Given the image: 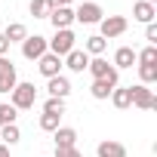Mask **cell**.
I'll return each mask as SVG.
<instances>
[{
	"label": "cell",
	"instance_id": "cell-19",
	"mask_svg": "<svg viewBox=\"0 0 157 157\" xmlns=\"http://www.w3.org/2000/svg\"><path fill=\"white\" fill-rule=\"evenodd\" d=\"M105 46H108V40H105V37H99V34H93V37H86V43H83V52L96 59V56H102V52H105Z\"/></svg>",
	"mask_w": 157,
	"mask_h": 157
},
{
	"label": "cell",
	"instance_id": "cell-24",
	"mask_svg": "<svg viewBox=\"0 0 157 157\" xmlns=\"http://www.w3.org/2000/svg\"><path fill=\"white\" fill-rule=\"evenodd\" d=\"M139 80L148 86V83H154L157 80V65H139Z\"/></svg>",
	"mask_w": 157,
	"mask_h": 157
},
{
	"label": "cell",
	"instance_id": "cell-22",
	"mask_svg": "<svg viewBox=\"0 0 157 157\" xmlns=\"http://www.w3.org/2000/svg\"><path fill=\"white\" fill-rule=\"evenodd\" d=\"M136 62H139V65H157V46L148 43L142 52H136Z\"/></svg>",
	"mask_w": 157,
	"mask_h": 157
},
{
	"label": "cell",
	"instance_id": "cell-8",
	"mask_svg": "<svg viewBox=\"0 0 157 157\" xmlns=\"http://www.w3.org/2000/svg\"><path fill=\"white\" fill-rule=\"evenodd\" d=\"M16 83H19V74H16V65H13V59H0V93H13L16 90Z\"/></svg>",
	"mask_w": 157,
	"mask_h": 157
},
{
	"label": "cell",
	"instance_id": "cell-23",
	"mask_svg": "<svg viewBox=\"0 0 157 157\" xmlns=\"http://www.w3.org/2000/svg\"><path fill=\"white\" fill-rule=\"evenodd\" d=\"M59 120H62L59 114H40V129H43V132H56V129L62 126Z\"/></svg>",
	"mask_w": 157,
	"mask_h": 157
},
{
	"label": "cell",
	"instance_id": "cell-26",
	"mask_svg": "<svg viewBox=\"0 0 157 157\" xmlns=\"http://www.w3.org/2000/svg\"><path fill=\"white\" fill-rule=\"evenodd\" d=\"M28 10H31V16H34V19H46V16H49L46 0H31V3H28Z\"/></svg>",
	"mask_w": 157,
	"mask_h": 157
},
{
	"label": "cell",
	"instance_id": "cell-15",
	"mask_svg": "<svg viewBox=\"0 0 157 157\" xmlns=\"http://www.w3.org/2000/svg\"><path fill=\"white\" fill-rule=\"evenodd\" d=\"M154 16H157V6L145 3V0L132 3V19H136V22H142V25H151V22H154Z\"/></svg>",
	"mask_w": 157,
	"mask_h": 157
},
{
	"label": "cell",
	"instance_id": "cell-31",
	"mask_svg": "<svg viewBox=\"0 0 157 157\" xmlns=\"http://www.w3.org/2000/svg\"><path fill=\"white\" fill-rule=\"evenodd\" d=\"M10 52V43H6V37H3V31H0V59H3Z\"/></svg>",
	"mask_w": 157,
	"mask_h": 157
},
{
	"label": "cell",
	"instance_id": "cell-34",
	"mask_svg": "<svg viewBox=\"0 0 157 157\" xmlns=\"http://www.w3.org/2000/svg\"><path fill=\"white\" fill-rule=\"evenodd\" d=\"M0 126H3V120H0Z\"/></svg>",
	"mask_w": 157,
	"mask_h": 157
},
{
	"label": "cell",
	"instance_id": "cell-29",
	"mask_svg": "<svg viewBox=\"0 0 157 157\" xmlns=\"http://www.w3.org/2000/svg\"><path fill=\"white\" fill-rule=\"evenodd\" d=\"M145 40L151 43V46H157V25L151 22V25H145Z\"/></svg>",
	"mask_w": 157,
	"mask_h": 157
},
{
	"label": "cell",
	"instance_id": "cell-3",
	"mask_svg": "<svg viewBox=\"0 0 157 157\" xmlns=\"http://www.w3.org/2000/svg\"><path fill=\"white\" fill-rule=\"evenodd\" d=\"M86 71L93 74V80H108V83H114L117 86V77H120V71L114 68V65H108L102 56H96V59H90V65H86Z\"/></svg>",
	"mask_w": 157,
	"mask_h": 157
},
{
	"label": "cell",
	"instance_id": "cell-20",
	"mask_svg": "<svg viewBox=\"0 0 157 157\" xmlns=\"http://www.w3.org/2000/svg\"><path fill=\"white\" fill-rule=\"evenodd\" d=\"M0 139H3V145H16V142L22 139L19 123H6V126H0Z\"/></svg>",
	"mask_w": 157,
	"mask_h": 157
},
{
	"label": "cell",
	"instance_id": "cell-12",
	"mask_svg": "<svg viewBox=\"0 0 157 157\" xmlns=\"http://www.w3.org/2000/svg\"><path fill=\"white\" fill-rule=\"evenodd\" d=\"M46 19L52 22L56 31H62V28H71V25H74V10H71V6H59V10H52Z\"/></svg>",
	"mask_w": 157,
	"mask_h": 157
},
{
	"label": "cell",
	"instance_id": "cell-30",
	"mask_svg": "<svg viewBox=\"0 0 157 157\" xmlns=\"http://www.w3.org/2000/svg\"><path fill=\"white\" fill-rule=\"evenodd\" d=\"M46 6H49V13H52V10H59V6H71V0H46Z\"/></svg>",
	"mask_w": 157,
	"mask_h": 157
},
{
	"label": "cell",
	"instance_id": "cell-27",
	"mask_svg": "<svg viewBox=\"0 0 157 157\" xmlns=\"http://www.w3.org/2000/svg\"><path fill=\"white\" fill-rule=\"evenodd\" d=\"M16 117H19V111H16L10 102L0 105V120H3V126H6V123H16Z\"/></svg>",
	"mask_w": 157,
	"mask_h": 157
},
{
	"label": "cell",
	"instance_id": "cell-7",
	"mask_svg": "<svg viewBox=\"0 0 157 157\" xmlns=\"http://www.w3.org/2000/svg\"><path fill=\"white\" fill-rule=\"evenodd\" d=\"M132 90V108H139V111H154L157 108V96L145 86V83H136V86H129Z\"/></svg>",
	"mask_w": 157,
	"mask_h": 157
},
{
	"label": "cell",
	"instance_id": "cell-5",
	"mask_svg": "<svg viewBox=\"0 0 157 157\" xmlns=\"http://www.w3.org/2000/svg\"><path fill=\"white\" fill-rule=\"evenodd\" d=\"M105 19V13H102V6L99 3H93V0H86V3H80L74 10V22H83V25H99Z\"/></svg>",
	"mask_w": 157,
	"mask_h": 157
},
{
	"label": "cell",
	"instance_id": "cell-17",
	"mask_svg": "<svg viewBox=\"0 0 157 157\" xmlns=\"http://www.w3.org/2000/svg\"><path fill=\"white\" fill-rule=\"evenodd\" d=\"M111 65H114L117 71H120V68H132V65H136V49H132V46H120V49L114 52V62H111Z\"/></svg>",
	"mask_w": 157,
	"mask_h": 157
},
{
	"label": "cell",
	"instance_id": "cell-4",
	"mask_svg": "<svg viewBox=\"0 0 157 157\" xmlns=\"http://www.w3.org/2000/svg\"><path fill=\"white\" fill-rule=\"evenodd\" d=\"M49 49H46V37H40V34H28L25 40H22V56L28 59V62H37L40 56H46Z\"/></svg>",
	"mask_w": 157,
	"mask_h": 157
},
{
	"label": "cell",
	"instance_id": "cell-21",
	"mask_svg": "<svg viewBox=\"0 0 157 157\" xmlns=\"http://www.w3.org/2000/svg\"><path fill=\"white\" fill-rule=\"evenodd\" d=\"M111 90H114V83H108V80H93V86H90L93 99H99V102H105L111 96Z\"/></svg>",
	"mask_w": 157,
	"mask_h": 157
},
{
	"label": "cell",
	"instance_id": "cell-28",
	"mask_svg": "<svg viewBox=\"0 0 157 157\" xmlns=\"http://www.w3.org/2000/svg\"><path fill=\"white\" fill-rule=\"evenodd\" d=\"M56 157H83V154H80V148L74 145V148H56Z\"/></svg>",
	"mask_w": 157,
	"mask_h": 157
},
{
	"label": "cell",
	"instance_id": "cell-33",
	"mask_svg": "<svg viewBox=\"0 0 157 157\" xmlns=\"http://www.w3.org/2000/svg\"><path fill=\"white\" fill-rule=\"evenodd\" d=\"M145 3H151V6H154V3H157V0H145Z\"/></svg>",
	"mask_w": 157,
	"mask_h": 157
},
{
	"label": "cell",
	"instance_id": "cell-11",
	"mask_svg": "<svg viewBox=\"0 0 157 157\" xmlns=\"http://www.w3.org/2000/svg\"><path fill=\"white\" fill-rule=\"evenodd\" d=\"M62 65H65L68 71H74V74H80V71H86V65H90V56H86L83 49H71V52L62 59Z\"/></svg>",
	"mask_w": 157,
	"mask_h": 157
},
{
	"label": "cell",
	"instance_id": "cell-10",
	"mask_svg": "<svg viewBox=\"0 0 157 157\" xmlns=\"http://www.w3.org/2000/svg\"><path fill=\"white\" fill-rule=\"evenodd\" d=\"M37 68H40V74L49 80V77H59V74H62V68H65V65H62V59H59V56L46 52V56H40V59H37Z\"/></svg>",
	"mask_w": 157,
	"mask_h": 157
},
{
	"label": "cell",
	"instance_id": "cell-13",
	"mask_svg": "<svg viewBox=\"0 0 157 157\" xmlns=\"http://www.w3.org/2000/svg\"><path fill=\"white\" fill-rule=\"evenodd\" d=\"M108 99H111V105H114L117 111H126V108H132V90H129V86H114Z\"/></svg>",
	"mask_w": 157,
	"mask_h": 157
},
{
	"label": "cell",
	"instance_id": "cell-25",
	"mask_svg": "<svg viewBox=\"0 0 157 157\" xmlns=\"http://www.w3.org/2000/svg\"><path fill=\"white\" fill-rule=\"evenodd\" d=\"M43 114H65V99H46L43 102Z\"/></svg>",
	"mask_w": 157,
	"mask_h": 157
},
{
	"label": "cell",
	"instance_id": "cell-6",
	"mask_svg": "<svg viewBox=\"0 0 157 157\" xmlns=\"http://www.w3.org/2000/svg\"><path fill=\"white\" fill-rule=\"evenodd\" d=\"M99 28H102V34H99V37L111 40V37H120V34H126L129 22H126L123 16H105V19L99 22Z\"/></svg>",
	"mask_w": 157,
	"mask_h": 157
},
{
	"label": "cell",
	"instance_id": "cell-1",
	"mask_svg": "<svg viewBox=\"0 0 157 157\" xmlns=\"http://www.w3.org/2000/svg\"><path fill=\"white\" fill-rule=\"evenodd\" d=\"M34 102H37V86L34 83H16V90L10 93V105L16 111H28V108H34Z\"/></svg>",
	"mask_w": 157,
	"mask_h": 157
},
{
	"label": "cell",
	"instance_id": "cell-2",
	"mask_svg": "<svg viewBox=\"0 0 157 157\" xmlns=\"http://www.w3.org/2000/svg\"><path fill=\"white\" fill-rule=\"evenodd\" d=\"M77 43V37H74V31L71 28H62V31H56V37L52 40H46V49L52 52V56H59V59H65L71 49H77L74 46Z\"/></svg>",
	"mask_w": 157,
	"mask_h": 157
},
{
	"label": "cell",
	"instance_id": "cell-18",
	"mask_svg": "<svg viewBox=\"0 0 157 157\" xmlns=\"http://www.w3.org/2000/svg\"><path fill=\"white\" fill-rule=\"evenodd\" d=\"M3 37H6V43L13 46V43H22L25 37H28V28L22 25V22H10L6 25V31H3Z\"/></svg>",
	"mask_w": 157,
	"mask_h": 157
},
{
	"label": "cell",
	"instance_id": "cell-14",
	"mask_svg": "<svg viewBox=\"0 0 157 157\" xmlns=\"http://www.w3.org/2000/svg\"><path fill=\"white\" fill-rule=\"evenodd\" d=\"M52 142H56V148H74L77 145V129L74 126H59L52 132Z\"/></svg>",
	"mask_w": 157,
	"mask_h": 157
},
{
	"label": "cell",
	"instance_id": "cell-32",
	"mask_svg": "<svg viewBox=\"0 0 157 157\" xmlns=\"http://www.w3.org/2000/svg\"><path fill=\"white\" fill-rule=\"evenodd\" d=\"M0 157H10V145H3V142H0Z\"/></svg>",
	"mask_w": 157,
	"mask_h": 157
},
{
	"label": "cell",
	"instance_id": "cell-9",
	"mask_svg": "<svg viewBox=\"0 0 157 157\" xmlns=\"http://www.w3.org/2000/svg\"><path fill=\"white\" fill-rule=\"evenodd\" d=\"M46 93H49V99H68L71 96V80L65 74L49 77V80H46Z\"/></svg>",
	"mask_w": 157,
	"mask_h": 157
},
{
	"label": "cell",
	"instance_id": "cell-16",
	"mask_svg": "<svg viewBox=\"0 0 157 157\" xmlns=\"http://www.w3.org/2000/svg\"><path fill=\"white\" fill-rule=\"evenodd\" d=\"M96 154H99V157H126V148H123L120 142H114V139H105V142H99Z\"/></svg>",
	"mask_w": 157,
	"mask_h": 157
}]
</instances>
